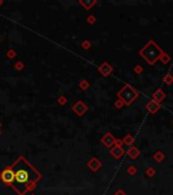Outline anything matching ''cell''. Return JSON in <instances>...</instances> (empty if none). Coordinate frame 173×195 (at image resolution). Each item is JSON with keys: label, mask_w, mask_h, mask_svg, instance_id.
<instances>
[{"label": "cell", "mask_w": 173, "mask_h": 195, "mask_svg": "<svg viewBox=\"0 0 173 195\" xmlns=\"http://www.w3.org/2000/svg\"><path fill=\"white\" fill-rule=\"evenodd\" d=\"M14 172V179L10 187L18 195H26L36 188L42 174L23 156H20L10 165Z\"/></svg>", "instance_id": "1"}, {"label": "cell", "mask_w": 173, "mask_h": 195, "mask_svg": "<svg viewBox=\"0 0 173 195\" xmlns=\"http://www.w3.org/2000/svg\"><path fill=\"white\" fill-rule=\"evenodd\" d=\"M114 145L115 146H120L122 148V145H123V142H122V139H115V142H114Z\"/></svg>", "instance_id": "28"}, {"label": "cell", "mask_w": 173, "mask_h": 195, "mask_svg": "<svg viewBox=\"0 0 173 195\" xmlns=\"http://www.w3.org/2000/svg\"><path fill=\"white\" fill-rule=\"evenodd\" d=\"M14 179V172H13L11 166H7L0 172V180L3 182L5 185L10 186Z\"/></svg>", "instance_id": "4"}, {"label": "cell", "mask_w": 173, "mask_h": 195, "mask_svg": "<svg viewBox=\"0 0 173 195\" xmlns=\"http://www.w3.org/2000/svg\"><path fill=\"white\" fill-rule=\"evenodd\" d=\"M14 69L15 70H17V71H22L25 69L26 67V65H25V63L23 62V61H17V62L14 63Z\"/></svg>", "instance_id": "19"}, {"label": "cell", "mask_w": 173, "mask_h": 195, "mask_svg": "<svg viewBox=\"0 0 173 195\" xmlns=\"http://www.w3.org/2000/svg\"><path fill=\"white\" fill-rule=\"evenodd\" d=\"M165 98H166V95H165V93L163 92V90L162 89L156 90L155 92L153 93V95H152V100L155 101V102H157V103H159V104H160L161 102H163Z\"/></svg>", "instance_id": "11"}, {"label": "cell", "mask_w": 173, "mask_h": 195, "mask_svg": "<svg viewBox=\"0 0 173 195\" xmlns=\"http://www.w3.org/2000/svg\"><path fill=\"white\" fill-rule=\"evenodd\" d=\"M87 21H88V23L89 25H94V23L97 21V18H96V17L95 15H93V14H91V15H88V17H87Z\"/></svg>", "instance_id": "24"}, {"label": "cell", "mask_w": 173, "mask_h": 195, "mask_svg": "<svg viewBox=\"0 0 173 195\" xmlns=\"http://www.w3.org/2000/svg\"><path fill=\"white\" fill-rule=\"evenodd\" d=\"M163 81L167 85H170L173 84V75L170 73H167L166 75L163 77Z\"/></svg>", "instance_id": "18"}, {"label": "cell", "mask_w": 173, "mask_h": 195, "mask_svg": "<svg viewBox=\"0 0 173 195\" xmlns=\"http://www.w3.org/2000/svg\"><path fill=\"white\" fill-rule=\"evenodd\" d=\"M67 102H68V100H67V98H66L65 96H59V97L57 98V103L59 104L60 106L66 105Z\"/></svg>", "instance_id": "20"}, {"label": "cell", "mask_w": 173, "mask_h": 195, "mask_svg": "<svg viewBox=\"0 0 173 195\" xmlns=\"http://www.w3.org/2000/svg\"><path fill=\"white\" fill-rule=\"evenodd\" d=\"M114 195H126V194H125V192H123L122 190H118Z\"/></svg>", "instance_id": "29"}, {"label": "cell", "mask_w": 173, "mask_h": 195, "mask_svg": "<svg viewBox=\"0 0 173 195\" xmlns=\"http://www.w3.org/2000/svg\"><path fill=\"white\" fill-rule=\"evenodd\" d=\"M126 154L131 160H137V157H140L141 151H140V149L137 148H135V146H130L128 148V151H126Z\"/></svg>", "instance_id": "12"}, {"label": "cell", "mask_w": 173, "mask_h": 195, "mask_svg": "<svg viewBox=\"0 0 173 195\" xmlns=\"http://www.w3.org/2000/svg\"><path fill=\"white\" fill-rule=\"evenodd\" d=\"M2 4H3V1H2V0H0V6H1Z\"/></svg>", "instance_id": "30"}, {"label": "cell", "mask_w": 173, "mask_h": 195, "mask_svg": "<svg viewBox=\"0 0 173 195\" xmlns=\"http://www.w3.org/2000/svg\"><path fill=\"white\" fill-rule=\"evenodd\" d=\"M153 159L155 160V161L157 163H161V162H163L164 161V159H165V154L162 153L161 151H156L155 154H154V156H153Z\"/></svg>", "instance_id": "16"}, {"label": "cell", "mask_w": 173, "mask_h": 195, "mask_svg": "<svg viewBox=\"0 0 173 195\" xmlns=\"http://www.w3.org/2000/svg\"><path fill=\"white\" fill-rule=\"evenodd\" d=\"M87 166L92 172H97V171L101 168L102 164H101V162L97 159V157H92V159L88 162Z\"/></svg>", "instance_id": "10"}, {"label": "cell", "mask_w": 173, "mask_h": 195, "mask_svg": "<svg viewBox=\"0 0 173 195\" xmlns=\"http://www.w3.org/2000/svg\"><path fill=\"white\" fill-rule=\"evenodd\" d=\"M98 71H99V73L102 76L107 77L113 72V67L109 62H107V61H104V62L101 64L99 67H98Z\"/></svg>", "instance_id": "6"}, {"label": "cell", "mask_w": 173, "mask_h": 195, "mask_svg": "<svg viewBox=\"0 0 173 195\" xmlns=\"http://www.w3.org/2000/svg\"><path fill=\"white\" fill-rule=\"evenodd\" d=\"M163 50L161 49L154 40H150L142 49L138 51L141 57L147 62L149 65H154L159 60Z\"/></svg>", "instance_id": "2"}, {"label": "cell", "mask_w": 173, "mask_h": 195, "mask_svg": "<svg viewBox=\"0 0 173 195\" xmlns=\"http://www.w3.org/2000/svg\"><path fill=\"white\" fill-rule=\"evenodd\" d=\"M0 128H1V122H0Z\"/></svg>", "instance_id": "33"}, {"label": "cell", "mask_w": 173, "mask_h": 195, "mask_svg": "<svg viewBox=\"0 0 173 195\" xmlns=\"http://www.w3.org/2000/svg\"><path fill=\"white\" fill-rule=\"evenodd\" d=\"M138 96H140V93L129 84H126L118 93H117V98H118L119 100H121L125 106L131 105V104L138 98Z\"/></svg>", "instance_id": "3"}, {"label": "cell", "mask_w": 173, "mask_h": 195, "mask_svg": "<svg viewBox=\"0 0 173 195\" xmlns=\"http://www.w3.org/2000/svg\"><path fill=\"white\" fill-rule=\"evenodd\" d=\"M0 44H1V38H0Z\"/></svg>", "instance_id": "32"}, {"label": "cell", "mask_w": 173, "mask_h": 195, "mask_svg": "<svg viewBox=\"0 0 173 195\" xmlns=\"http://www.w3.org/2000/svg\"><path fill=\"white\" fill-rule=\"evenodd\" d=\"M79 89L82 90H87L90 87V82L88 81L87 79H82L79 84Z\"/></svg>", "instance_id": "17"}, {"label": "cell", "mask_w": 173, "mask_h": 195, "mask_svg": "<svg viewBox=\"0 0 173 195\" xmlns=\"http://www.w3.org/2000/svg\"><path fill=\"white\" fill-rule=\"evenodd\" d=\"M137 167L134 165H131V166H129L128 168H127V173L130 175V176H134L137 174Z\"/></svg>", "instance_id": "23"}, {"label": "cell", "mask_w": 173, "mask_h": 195, "mask_svg": "<svg viewBox=\"0 0 173 195\" xmlns=\"http://www.w3.org/2000/svg\"><path fill=\"white\" fill-rule=\"evenodd\" d=\"M1 133H2V132H1V129H0V135H1Z\"/></svg>", "instance_id": "31"}, {"label": "cell", "mask_w": 173, "mask_h": 195, "mask_svg": "<svg viewBox=\"0 0 173 195\" xmlns=\"http://www.w3.org/2000/svg\"><path fill=\"white\" fill-rule=\"evenodd\" d=\"M134 141H135V138L131 134H126L123 138H122V142L127 146H132V144L134 143Z\"/></svg>", "instance_id": "14"}, {"label": "cell", "mask_w": 173, "mask_h": 195, "mask_svg": "<svg viewBox=\"0 0 173 195\" xmlns=\"http://www.w3.org/2000/svg\"><path fill=\"white\" fill-rule=\"evenodd\" d=\"M146 174H147L148 177H154V176L156 175V171L155 169H153V168H148V169L146 170Z\"/></svg>", "instance_id": "25"}, {"label": "cell", "mask_w": 173, "mask_h": 195, "mask_svg": "<svg viewBox=\"0 0 173 195\" xmlns=\"http://www.w3.org/2000/svg\"><path fill=\"white\" fill-rule=\"evenodd\" d=\"M159 60H160L163 64H168L170 61H171V57H170V55L168 53L163 51V53H162L160 56V58H159Z\"/></svg>", "instance_id": "15"}, {"label": "cell", "mask_w": 173, "mask_h": 195, "mask_svg": "<svg viewBox=\"0 0 173 195\" xmlns=\"http://www.w3.org/2000/svg\"><path fill=\"white\" fill-rule=\"evenodd\" d=\"M6 57L8 58V59H13V58L17 57V51H15L14 49H9L7 50L6 52Z\"/></svg>", "instance_id": "21"}, {"label": "cell", "mask_w": 173, "mask_h": 195, "mask_svg": "<svg viewBox=\"0 0 173 195\" xmlns=\"http://www.w3.org/2000/svg\"><path fill=\"white\" fill-rule=\"evenodd\" d=\"M134 71L135 74H142L143 71H144V68L142 65H135L134 68Z\"/></svg>", "instance_id": "27"}, {"label": "cell", "mask_w": 173, "mask_h": 195, "mask_svg": "<svg viewBox=\"0 0 173 195\" xmlns=\"http://www.w3.org/2000/svg\"><path fill=\"white\" fill-rule=\"evenodd\" d=\"M116 138L112 135V133L107 132L104 134V136L101 138V142H102L106 148H111V146L114 145V142H115Z\"/></svg>", "instance_id": "7"}, {"label": "cell", "mask_w": 173, "mask_h": 195, "mask_svg": "<svg viewBox=\"0 0 173 195\" xmlns=\"http://www.w3.org/2000/svg\"><path fill=\"white\" fill-rule=\"evenodd\" d=\"M125 154V151L123 149V148L120 146H115L113 145V148L110 149V154L112 156L115 160H119L123 157V154Z\"/></svg>", "instance_id": "9"}, {"label": "cell", "mask_w": 173, "mask_h": 195, "mask_svg": "<svg viewBox=\"0 0 173 195\" xmlns=\"http://www.w3.org/2000/svg\"><path fill=\"white\" fill-rule=\"evenodd\" d=\"M91 47H92V43L91 41H89V40H85V41L82 43V48L84 50H86V51L91 49Z\"/></svg>", "instance_id": "22"}, {"label": "cell", "mask_w": 173, "mask_h": 195, "mask_svg": "<svg viewBox=\"0 0 173 195\" xmlns=\"http://www.w3.org/2000/svg\"><path fill=\"white\" fill-rule=\"evenodd\" d=\"M71 110H73V112H74V114L78 115L79 117H82L88 112V106L86 105L85 102L79 100L76 104H73V107H71Z\"/></svg>", "instance_id": "5"}, {"label": "cell", "mask_w": 173, "mask_h": 195, "mask_svg": "<svg viewBox=\"0 0 173 195\" xmlns=\"http://www.w3.org/2000/svg\"><path fill=\"white\" fill-rule=\"evenodd\" d=\"M114 106H115L116 109H122V108H123V106H125V105H124V103L122 102L121 100L117 99L115 102H114Z\"/></svg>", "instance_id": "26"}, {"label": "cell", "mask_w": 173, "mask_h": 195, "mask_svg": "<svg viewBox=\"0 0 173 195\" xmlns=\"http://www.w3.org/2000/svg\"><path fill=\"white\" fill-rule=\"evenodd\" d=\"M79 3L86 10H90L97 3V0H79Z\"/></svg>", "instance_id": "13"}, {"label": "cell", "mask_w": 173, "mask_h": 195, "mask_svg": "<svg viewBox=\"0 0 173 195\" xmlns=\"http://www.w3.org/2000/svg\"><path fill=\"white\" fill-rule=\"evenodd\" d=\"M145 107H146V110H147L149 113L152 114V115L156 114L157 112H158V111L161 109L160 104L155 102V101H153V100H150V101H149V102L146 104Z\"/></svg>", "instance_id": "8"}]
</instances>
